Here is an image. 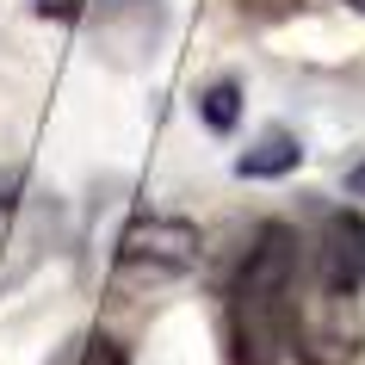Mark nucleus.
<instances>
[{
	"label": "nucleus",
	"instance_id": "1",
	"mask_svg": "<svg viewBox=\"0 0 365 365\" xmlns=\"http://www.w3.org/2000/svg\"><path fill=\"white\" fill-rule=\"evenodd\" d=\"M297 267L304 242L291 223H260L230 285V346L235 365H279L297 334Z\"/></svg>",
	"mask_w": 365,
	"mask_h": 365
},
{
	"label": "nucleus",
	"instance_id": "2",
	"mask_svg": "<svg viewBox=\"0 0 365 365\" xmlns=\"http://www.w3.org/2000/svg\"><path fill=\"white\" fill-rule=\"evenodd\" d=\"M192 260H198V230L180 223V217H136L124 230V242H118V267L124 272L149 267V279H173Z\"/></svg>",
	"mask_w": 365,
	"mask_h": 365
},
{
	"label": "nucleus",
	"instance_id": "3",
	"mask_svg": "<svg viewBox=\"0 0 365 365\" xmlns=\"http://www.w3.org/2000/svg\"><path fill=\"white\" fill-rule=\"evenodd\" d=\"M316 285H322L328 297H359V291H365V217L334 211V217L322 223Z\"/></svg>",
	"mask_w": 365,
	"mask_h": 365
},
{
	"label": "nucleus",
	"instance_id": "4",
	"mask_svg": "<svg viewBox=\"0 0 365 365\" xmlns=\"http://www.w3.org/2000/svg\"><path fill=\"white\" fill-rule=\"evenodd\" d=\"M297 161H304L297 136H291V130H267L242 161H235V173H242V180H279V173H291Z\"/></svg>",
	"mask_w": 365,
	"mask_h": 365
},
{
	"label": "nucleus",
	"instance_id": "5",
	"mask_svg": "<svg viewBox=\"0 0 365 365\" xmlns=\"http://www.w3.org/2000/svg\"><path fill=\"white\" fill-rule=\"evenodd\" d=\"M198 118H205L211 130L230 136V130H235V118H242V87H235V81H217L211 93L198 99Z\"/></svg>",
	"mask_w": 365,
	"mask_h": 365
},
{
	"label": "nucleus",
	"instance_id": "6",
	"mask_svg": "<svg viewBox=\"0 0 365 365\" xmlns=\"http://www.w3.org/2000/svg\"><path fill=\"white\" fill-rule=\"evenodd\" d=\"M81 365H130V353H124L112 334H93V341H87V353H81Z\"/></svg>",
	"mask_w": 365,
	"mask_h": 365
},
{
	"label": "nucleus",
	"instance_id": "7",
	"mask_svg": "<svg viewBox=\"0 0 365 365\" xmlns=\"http://www.w3.org/2000/svg\"><path fill=\"white\" fill-rule=\"evenodd\" d=\"M81 6H87V0H38L43 19H81Z\"/></svg>",
	"mask_w": 365,
	"mask_h": 365
},
{
	"label": "nucleus",
	"instance_id": "8",
	"mask_svg": "<svg viewBox=\"0 0 365 365\" xmlns=\"http://www.w3.org/2000/svg\"><path fill=\"white\" fill-rule=\"evenodd\" d=\"M346 192H353V198H365V161H359L353 173H346Z\"/></svg>",
	"mask_w": 365,
	"mask_h": 365
},
{
	"label": "nucleus",
	"instance_id": "9",
	"mask_svg": "<svg viewBox=\"0 0 365 365\" xmlns=\"http://www.w3.org/2000/svg\"><path fill=\"white\" fill-rule=\"evenodd\" d=\"M353 6H365V0H353Z\"/></svg>",
	"mask_w": 365,
	"mask_h": 365
}]
</instances>
